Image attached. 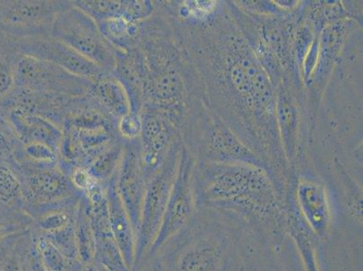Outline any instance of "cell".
<instances>
[{
    "mask_svg": "<svg viewBox=\"0 0 363 271\" xmlns=\"http://www.w3.org/2000/svg\"><path fill=\"white\" fill-rule=\"evenodd\" d=\"M198 206L206 204L255 226L286 231L285 206L262 167L210 162L196 170Z\"/></svg>",
    "mask_w": 363,
    "mask_h": 271,
    "instance_id": "1",
    "label": "cell"
},
{
    "mask_svg": "<svg viewBox=\"0 0 363 271\" xmlns=\"http://www.w3.org/2000/svg\"><path fill=\"white\" fill-rule=\"evenodd\" d=\"M233 240L216 221L194 217L189 226L151 260L155 271H230Z\"/></svg>",
    "mask_w": 363,
    "mask_h": 271,
    "instance_id": "2",
    "label": "cell"
},
{
    "mask_svg": "<svg viewBox=\"0 0 363 271\" xmlns=\"http://www.w3.org/2000/svg\"><path fill=\"white\" fill-rule=\"evenodd\" d=\"M197 207L196 165L186 148H182L176 178L160 231L142 262L140 270L150 263L168 243L180 236L189 226L196 216Z\"/></svg>",
    "mask_w": 363,
    "mask_h": 271,
    "instance_id": "3",
    "label": "cell"
},
{
    "mask_svg": "<svg viewBox=\"0 0 363 271\" xmlns=\"http://www.w3.org/2000/svg\"><path fill=\"white\" fill-rule=\"evenodd\" d=\"M182 148L179 140L174 142L163 164L147 182L140 223L136 236V256L133 271L140 270L142 262L160 231L176 178Z\"/></svg>",
    "mask_w": 363,
    "mask_h": 271,
    "instance_id": "4",
    "label": "cell"
},
{
    "mask_svg": "<svg viewBox=\"0 0 363 271\" xmlns=\"http://www.w3.org/2000/svg\"><path fill=\"white\" fill-rule=\"evenodd\" d=\"M51 35L70 46L105 72H113L116 49L94 19L72 4L55 18Z\"/></svg>",
    "mask_w": 363,
    "mask_h": 271,
    "instance_id": "5",
    "label": "cell"
},
{
    "mask_svg": "<svg viewBox=\"0 0 363 271\" xmlns=\"http://www.w3.org/2000/svg\"><path fill=\"white\" fill-rule=\"evenodd\" d=\"M71 5L61 0H0V34L14 40L51 35L55 18Z\"/></svg>",
    "mask_w": 363,
    "mask_h": 271,
    "instance_id": "6",
    "label": "cell"
},
{
    "mask_svg": "<svg viewBox=\"0 0 363 271\" xmlns=\"http://www.w3.org/2000/svg\"><path fill=\"white\" fill-rule=\"evenodd\" d=\"M13 67L16 88L42 94L80 97L87 94L91 82L52 62L21 54L16 55Z\"/></svg>",
    "mask_w": 363,
    "mask_h": 271,
    "instance_id": "7",
    "label": "cell"
},
{
    "mask_svg": "<svg viewBox=\"0 0 363 271\" xmlns=\"http://www.w3.org/2000/svg\"><path fill=\"white\" fill-rule=\"evenodd\" d=\"M9 162L21 181L26 214L35 208L52 206L82 194L58 165L35 166L26 162Z\"/></svg>",
    "mask_w": 363,
    "mask_h": 271,
    "instance_id": "8",
    "label": "cell"
},
{
    "mask_svg": "<svg viewBox=\"0 0 363 271\" xmlns=\"http://www.w3.org/2000/svg\"><path fill=\"white\" fill-rule=\"evenodd\" d=\"M18 54L52 62L79 77L94 80L105 72L51 35L16 40Z\"/></svg>",
    "mask_w": 363,
    "mask_h": 271,
    "instance_id": "9",
    "label": "cell"
},
{
    "mask_svg": "<svg viewBox=\"0 0 363 271\" xmlns=\"http://www.w3.org/2000/svg\"><path fill=\"white\" fill-rule=\"evenodd\" d=\"M124 142V155L117 173L116 186L137 236L147 183L141 165L140 140Z\"/></svg>",
    "mask_w": 363,
    "mask_h": 271,
    "instance_id": "10",
    "label": "cell"
},
{
    "mask_svg": "<svg viewBox=\"0 0 363 271\" xmlns=\"http://www.w3.org/2000/svg\"><path fill=\"white\" fill-rule=\"evenodd\" d=\"M296 213L318 241L328 239L333 226V210L325 189L320 182L301 178L296 188Z\"/></svg>",
    "mask_w": 363,
    "mask_h": 271,
    "instance_id": "11",
    "label": "cell"
},
{
    "mask_svg": "<svg viewBox=\"0 0 363 271\" xmlns=\"http://www.w3.org/2000/svg\"><path fill=\"white\" fill-rule=\"evenodd\" d=\"M126 90L131 114L140 115L147 100V71L143 55L137 46L116 50V65L112 72Z\"/></svg>",
    "mask_w": 363,
    "mask_h": 271,
    "instance_id": "12",
    "label": "cell"
},
{
    "mask_svg": "<svg viewBox=\"0 0 363 271\" xmlns=\"http://www.w3.org/2000/svg\"><path fill=\"white\" fill-rule=\"evenodd\" d=\"M0 114L8 120L22 144L38 142L59 151L64 131L55 122L40 115L18 110H9Z\"/></svg>",
    "mask_w": 363,
    "mask_h": 271,
    "instance_id": "13",
    "label": "cell"
},
{
    "mask_svg": "<svg viewBox=\"0 0 363 271\" xmlns=\"http://www.w3.org/2000/svg\"><path fill=\"white\" fill-rule=\"evenodd\" d=\"M116 177L108 182L106 186L108 220L112 236L120 248L125 262L133 271L136 256V233L118 193Z\"/></svg>",
    "mask_w": 363,
    "mask_h": 271,
    "instance_id": "14",
    "label": "cell"
},
{
    "mask_svg": "<svg viewBox=\"0 0 363 271\" xmlns=\"http://www.w3.org/2000/svg\"><path fill=\"white\" fill-rule=\"evenodd\" d=\"M87 95L101 106L117 124L121 118L131 112L127 92L112 72H105L91 80Z\"/></svg>",
    "mask_w": 363,
    "mask_h": 271,
    "instance_id": "15",
    "label": "cell"
},
{
    "mask_svg": "<svg viewBox=\"0 0 363 271\" xmlns=\"http://www.w3.org/2000/svg\"><path fill=\"white\" fill-rule=\"evenodd\" d=\"M26 213L21 179L9 161H0V214Z\"/></svg>",
    "mask_w": 363,
    "mask_h": 271,
    "instance_id": "16",
    "label": "cell"
},
{
    "mask_svg": "<svg viewBox=\"0 0 363 271\" xmlns=\"http://www.w3.org/2000/svg\"><path fill=\"white\" fill-rule=\"evenodd\" d=\"M125 150L124 140L114 142L91 160L86 170L97 183L107 186L117 176Z\"/></svg>",
    "mask_w": 363,
    "mask_h": 271,
    "instance_id": "17",
    "label": "cell"
},
{
    "mask_svg": "<svg viewBox=\"0 0 363 271\" xmlns=\"http://www.w3.org/2000/svg\"><path fill=\"white\" fill-rule=\"evenodd\" d=\"M74 236L79 260L85 264L94 262L96 237L90 217L81 201V198L76 213Z\"/></svg>",
    "mask_w": 363,
    "mask_h": 271,
    "instance_id": "18",
    "label": "cell"
},
{
    "mask_svg": "<svg viewBox=\"0 0 363 271\" xmlns=\"http://www.w3.org/2000/svg\"><path fill=\"white\" fill-rule=\"evenodd\" d=\"M96 249L94 262L108 271H132L128 267L111 231L95 234Z\"/></svg>",
    "mask_w": 363,
    "mask_h": 271,
    "instance_id": "19",
    "label": "cell"
},
{
    "mask_svg": "<svg viewBox=\"0 0 363 271\" xmlns=\"http://www.w3.org/2000/svg\"><path fill=\"white\" fill-rule=\"evenodd\" d=\"M36 253L45 271H76L81 266V261L70 260L62 255L57 248L45 237L32 229Z\"/></svg>",
    "mask_w": 363,
    "mask_h": 271,
    "instance_id": "20",
    "label": "cell"
},
{
    "mask_svg": "<svg viewBox=\"0 0 363 271\" xmlns=\"http://www.w3.org/2000/svg\"><path fill=\"white\" fill-rule=\"evenodd\" d=\"M72 4L90 16L97 24L121 18L123 14V0H76Z\"/></svg>",
    "mask_w": 363,
    "mask_h": 271,
    "instance_id": "21",
    "label": "cell"
},
{
    "mask_svg": "<svg viewBox=\"0 0 363 271\" xmlns=\"http://www.w3.org/2000/svg\"><path fill=\"white\" fill-rule=\"evenodd\" d=\"M21 146V141L11 125L0 114V161H11Z\"/></svg>",
    "mask_w": 363,
    "mask_h": 271,
    "instance_id": "22",
    "label": "cell"
},
{
    "mask_svg": "<svg viewBox=\"0 0 363 271\" xmlns=\"http://www.w3.org/2000/svg\"><path fill=\"white\" fill-rule=\"evenodd\" d=\"M154 12V2L148 0H123L122 16L134 24L147 21L152 18Z\"/></svg>",
    "mask_w": 363,
    "mask_h": 271,
    "instance_id": "23",
    "label": "cell"
},
{
    "mask_svg": "<svg viewBox=\"0 0 363 271\" xmlns=\"http://www.w3.org/2000/svg\"><path fill=\"white\" fill-rule=\"evenodd\" d=\"M117 131L118 136L124 140H133L140 138L141 121L140 115L128 114L118 121Z\"/></svg>",
    "mask_w": 363,
    "mask_h": 271,
    "instance_id": "24",
    "label": "cell"
},
{
    "mask_svg": "<svg viewBox=\"0 0 363 271\" xmlns=\"http://www.w3.org/2000/svg\"><path fill=\"white\" fill-rule=\"evenodd\" d=\"M70 177L72 183L74 184L76 189L82 192V193L87 191L92 184L96 183V181L91 177L86 168H75V170L72 172L70 177Z\"/></svg>",
    "mask_w": 363,
    "mask_h": 271,
    "instance_id": "25",
    "label": "cell"
},
{
    "mask_svg": "<svg viewBox=\"0 0 363 271\" xmlns=\"http://www.w3.org/2000/svg\"><path fill=\"white\" fill-rule=\"evenodd\" d=\"M16 49L14 39L6 38L4 35L0 34V51Z\"/></svg>",
    "mask_w": 363,
    "mask_h": 271,
    "instance_id": "26",
    "label": "cell"
},
{
    "mask_svg": "<svg viewBox=\"0 0 363 271\" xmlns=\"http://www.w3.org/2000/svg\"><path fill=\"white\" fill-rule=\"evenodd\" d=\"M76 271H101V267L96 263H82L81 266Z\"/></svg>",
    "mask_w": 363,
    "mask_h": 271,
    "instance_id": "27",
    "label": "cell"
},
{
    "mask_svg": "<svg viewBox=\"0 0 363 271\" xmlns=\"http://www.w3.org/2000/svg\"><path fill=\"white\" fill-rule=\"evenodd\" d=\"M100 267H101V266H100ZM101 271H108V270H105V269H104V267H101Z\"/></svg>",
    "mask_w": 363,
    "mask_h": 271,
    "instance_id": "28",
    "label": "cell"
},
{
    "mask_svg": "<svg viewBox=\"0 0 363 271\" xmlns=\"http://www.w3.org/2000/svg\"><path fill=\"white\" fill-rule=\"evenodd\" d=\"M0 271H2L1 267H0Z\"/></svg>",
    "mask_w": 363,
    "mask_h": 271,
    "instance_id": "29",
    "label": "cell"
}]
</instances>
